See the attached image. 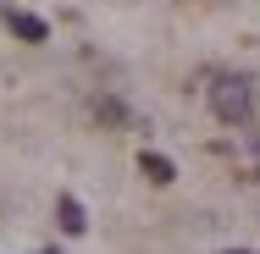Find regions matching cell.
Here are the masks:
<instances>
[{
    "label": "cell",
    "instance_id": "cell-3",
    "mask_svg": "<svg viewBox=\"0 0 260 254\" xmlns=\"http://www.w3.org/2000/svg\"><path fill=\"white\" fill-rule=\"evenodd\" d=\"M55 215H61V232H83V227H89V210L72 199V194H61V199H55Z\"/></svg>",
    "mask_w": 260,
    "mask_h": 254
},
{
    "label": "cell",
    "instance_id": "cell-2",
    "mask_svg": "<svg viewBox=\"0 0 260 254\" xmlns=\"http://www.w3.org/2000/svg\"><path fill=\"white\" fill-rule=\"evenodd\" d=\"M6 22H11V33H17V39H28V45H45V39H50L45 17H28V11H11Z\"/></svg>",
    "mask_w": 260,
    "mask_h": 254
},
{
    "label": "cell",
    "instance_id": "cell-1",
    "mask_svg": "<svg viewBox=\"0 0 260 254\" xmlns=\"http://www.w3.org/2000/svg\"><path fill=\"white\" fill-rule=\"evenodd\" d=\"M210 111H216V122H249L255 116V83L244 78V72H216L210 78Z\"/></svg>",
    "mask_w": 260,
    "mask_h": 254
},
{
    "label": "cell",
    "instance_id": "cell-4",
    "mask_svg": "<svg viewBox=\"0 0 260 254\" xmlns=\"http://www.w3.org/2000/svg\"><path fill=\"white\" fill-rule=\"evenodd\" d=\"M139 171H144L150 183H172V177H177V166H172L166 155H155V150H144V155H139Z\"/></svg>",
    "mask_w": 260,
    "mask_h": 254
}]
</instances>
